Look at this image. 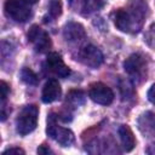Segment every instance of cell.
Segmentation results:
<instances>
[{
	"label": "cell",
	"instance_id": "obj_1",
	"mask_svg": "<svg viewBox=\"0 0 155 155\" xmlns=\"http://www.w3.org/2000/svg\"><path fill=\"white\" fill-rule=\"evenodd\" d=\"M147 13V2L144 0H132L127 7L117 8L113 13L115 27L125 33L138 31L144 22Z\"/></svg>",
	"mask_w": 155,
	"mask_h": 155
},
{
	"label": "cell",
	"instance_id": "obj_2",
	"mask_svg": "<svg viewBox=\"0 0 155 155\" xmlns=\"http://www.w3.org/2000/svg\"><path fill=\"white\" fill-rule=\"evenodd\" d=\"M39 108L35 104L25 105L16 117V130L21 136L33 132L38 125Z\"/></svg>",
	"mask_w": 155,
	"mask_h": 155
},
{
	"label": "cell",
	"instance_id": "obj_3",
	"mask_svg": "<svg viewBox=\"0 0 155 155\" xmlns=\"http://www.w3.org/2000/svg\"><path fill=\"white\" fill-rule=\"evenodd\" d=\"M56 120H57V116H54L53 114L48 116L47 128H46L47 134L62 147H70L74 143V133L69 128L58 126Z\"/></svg>",
	"mask_w": 155,
	"mask_h": 155
},
{
	"label": "cell",
	"instance_id": "obj_4",
	"mask_svg": "<svg viewBox=\"0 0 155 155\" xmlns=\"http://www.w3.org/2000/svg\"><path fill=\"white\" fill-rule=\"evenodd\" d=\"M4 8L6 16L16 22H27L31 16L29 4L24 2L23 0H6Z\"/></svg>",
	"mask_w": 155,
	"mask_h": 155
},
{
	"label": "cell",
	"instance_id": "obj_5",
	"mask_svg": "<svg viewBox=\"0 0 155 155\" xmlns=\"http://www.w3.org/2000/svg\"><path fill=\"white\" fill-rule=\"evenodd\" d=\"M124 69L133 80H140L147 71V61L142 54L133 53L124 62Z\"/></svg>",
	"mask_w": 155,
	"mask_h": 155
},
{
	"label": "cell",
	"instance_id": "obj_6",
	"mask_svg": "<svg viewBox=\"0 0 155 155\" xmlns=\"http://www.w3.org/2000/svg\"><path fill=\"white\" fill-rule=\"evenodd\" d=\"M88 97L97 104L109 105L114 99V92L103 82H93L90 85Z\"/></svg>",
	"mask_w": 155,
	"mask_h": 155
},
{
	"label": "cell",
	"instance_id": "obj_7",
	"mask_svg": "<svg viewBox=\"0 0 155 155\" xmlns=\"http://www.w3.org/2000/svg\"><path fill=\"white\" fill-rule=\"evenodd\" d=\"M27 36L28 41L34 46L36 52H46L51 47V39L48 34L39 25H31Z\"/></svg>",
	"mask_w": 155,
	"mask_h": 155
},
{
	"label": "cell",
	"instance_id": "obj_8",
	"mask_svg": "<svg viewBox=\"0 0 155 155\" xmlns=\"http://www.w3.org/2000/svg\"><path fill=\"white\" fill-rule=\"evenodd\" d=\"M79 61L90 67V68H98L103 61H104V57H103V53L101 52L99 48H97L96 46L93 45H86L84 46L80 52H79Z\"/></svg>",
	"mask_w": 155,
	"mask_h": 155
},
{
	"label": "cell",
	"instance_id": "obj_9",
	"mask_svg": "<svg viewBox=\"0 0 155 155\" xmlns=\"http://www.w3.org/2000/svg\"><path fill=\"white\" fill-rule=\"evenodd\" d=\"M46 67L47 69L58 78H68L70 75V69L63 62L61 54L57 52H50L46 58Z\"/></svg>",
	"mask_w": 155,
	"mask_h": 155
},
{
	"label": "cell",
	"instance_id": "obj_10",
	"mask_svg": "<svg viewBox=\"0 0 155 155\" xmlns=\"http://www.w3.org/2000/svg\"><path fill=\"white\" fill-rule=\"evenodd\" d=\"M105 1L107 0H69V5L75 12L87 16L102 8Z\"/></svg>",
	"mask_w": 155,
	"mask_h": 155
},
{
	"label": "cell",
	"instance_id": "obj_11",
	"mask_svg": "<svg viewBox=\"0 0 155 155\" xmlns=\"http://www.w3.org/2000/svg\"><path fill=\"white\" fill-rule=\"evenodd\" d=\"M61 93H62V90H61L59 82L56 79H50L44 85L41 99L44 103H52L61 97Z\"/></svg>",
	"mask_w": 155,
	"mask_h": 155
},
{
	"label": "cell",
	"instance_id": "obj_12",
	"mask_svg": "<svg viewBox=\"0 0 155 155\" xmlns=\"http://www.w3.org/2000/svg\"><path fill=\"white\" fill-rule=\"evenodd\" d=\"M84 27L78 22H68L63 28V36L67 41H78L85 38Z\"/></svg>",
	"mask_w": 155,
	"mask_h": 155
},
{
	"label": "cell",
	"instance_id": "obj_13",
	"mask_svg": "<svg viewBox=\"0 0 155 155\" xmlns=\"http://www.w3.org/2000/svg\"><path fill=\"white\" fill-rule=\"evenodd\" d=\"M119 137L122 144V148L125 151H131L136 145V139L133 136L132 130L127 125H121L119 127Z\"/></svg>",
	"mask_w": 155,
	"mask_h": 155
},
{
	"label": "cell",
	"instance_id": "obj_14",
	"mask_svg": "<svg viewBox=\"0 0 155 155\" xmlns=\"http://www.w3.org/2000/svg\"><path fill=\"white\" fill-rule=\"evenodd\" d=\"M67 102H69L74 107H79L80 104H82L85 102V94L82 91L73 90L67 94Z\"/></svg>",
	"mask_w": 155,
	"mask_h": 155
},
{
	"label": "cell",
	"instance_id": "obj_15",
	"mask_svg": "<svg viewBox=\"0 0 155 155\" xmlns=\"http://www.w3.org/2000/svg\"><path fill=\"white\" fill-rule=\"evenodd\" d=\"M21 79L28 85H36L39 82L38 75L29 68H23L21 70Z\"/></svg>",
	"mask_w": 155,
	"mask_h": 155
},
{
	"label": "cell",
	"instance_id": "obj_16",
	"mask_svg": "<svg viewBox=\"0 0 155 155\" xmlns=\"http://www.w3.org/2000/svg\"><path fill=\"white\" fill-rule=\"evenodd\" d=\"M62 13V2L59 0H51L48 5V21H52L57 17H59Z\"/></svg>",
	"mask_w": 155,
	"mask_h": 155
},
{
	"label": "cell",
	"instance_id": "obj_17",
	"mask_svg": "<svg viewBox=\"0 0 155 155\" xmlns=\"http://www.w3.org/2000/svg\"><path fill=\"white\" fill-rule=\"evenodd\" d=\"M0 91H1V101L5 102V99L7 98L8 92H10V87H8V85L5 81L0 82Z\"/></svg>",
	"mask_w": 155,
	"mask_h": 155
},
{
	"label": "cell",
	"instance_id": "obj_18",
	"mask_svg": "<svg viewBox=\"0 0 155 155\" xmlns=\"http://www.w3.org/2000/svg\"><path fill=\"white\" fill-rule=\"evenodd\" d=\"M2 154L4 155H6V154H24V150L21 148H8Z\"/></svg>",
	"mask_w": 155,
	"mask_h": 155
},
{
	"label": "cell",
	"instance_id": "obj_19",
	"mask_svg": "<svg viewBox=\"0 0 155 155\" xmlns=\"http://www.w3.org/2000/svg\"><path fill=\"white\" fill-rule=\"evenodd\" d=\"M148 99L155 105V84L149 88V91H148Z\"/></svg>",
	"mask_w": 155,
	"mask_h": 155
},
{
	"label": "cell",
	"instance_id": "obj_20",
	"mask_svg": "<svg viewBox=\"0 0 155 155\" xmlns=\"http://www.w3.org/2000/svg\"><path fill=\"white\" fill-rule=\"evenodd\" d=\"M48 153H51V150L48 148H46L45 145H41L38 149V154H48Z\"/></svg>",
	"mask_w": 155,
	"mask_h": 155
},
{
	"label": "cell",
	"instance_id": "obj_21",
	"mask_svg": "<svg viewBox=\"0 0 155 155\" xmlns=\"http://www.w3.org/2000/svg\"><path fill=\"white\" fill-rule=\"evenodd\" d=\"M24 2H27V4H29V5H33V4H35V2H38V0H23Z\"/></svg>",
	"mask_w": 155,
	"mask_h": 155
}]
</instances>
